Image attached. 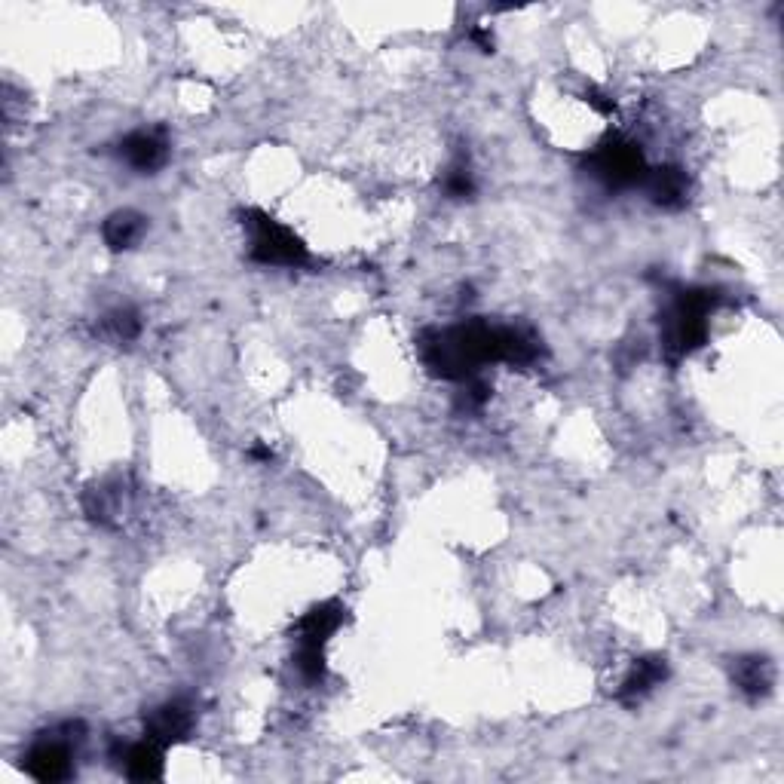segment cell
Here are the masks:
<instances>
[{"instance_id": "6da1fadb", "label": "cell", "mask_w": 784, "mask_h": 784, "mask_svg": "<svg viewBox=\"0 0 784 784\" xmlns=\"http://www.w3.org/2000/svg\"><path fill=\"white\" fill-rule=\"evenodd\" d=\"M71 742L59 739V735H46V739H37L25 757L28 772L40 781H62L71 775Z\"/></svg>"}, {"instance_id": "8992f818", "label": "cell", "mask_w": 784, "mask_h": 784, "mask_svg": "<svg viewBox=\"0 0 784 784\" xmlns=\"http://www.w3.org/2000/svg\"><path fill=\"white\" fill-rule=\"evenodd\" d=\"M126 775L129 778H135V781H151V778H160V748H157V742L154 739H147V742H141V745H132L129 751H126Z\"/></svg>"}, {"instance_id": "52a82bcc", "label": "cell", "mask_w": 784, "mask_h": 784, "mask_svg": "<svg viewBox=\"0 0 784 784\" xmlns=\"http://www.w3.org/2000/svg\"><path fill=\"white\" fill-rule=\"evenodd\" d=\"M650 196L662 206H677L686 196V175L680 169H656L647 175Z\"/></svg>"}, {"instance_id": "ba28073f", "label": "cell", "mask_w": 784, "mask_h": 784, "mask_svg": "<svg viewBox=\"0 0 784 784\" xmlns=\"http://www.w3.org/2000/svg\"><path fill=\"white\" fill-rule=\"evenodd\" d=\"M735 683L742 686L745 693L751 696H760L769 690V683H772V671L763 659H748L739 665V674H735Z\"/></svg>"}, {"instance_id": "5b68a950", "label": "cell", "mask_w": 784, "mask_h": 784, "mask_svg": "<svg viewBox=\"0 0 784 784\" xmlns=\"http://www.w3.org/2000/svg\"><path fill=\"white\" fill-rule=\"evenodd\" d=\"M141 233H144V218L141 215H135V212H117V215H111L108 221H105V230H102V236H105V242L111 245V249H132V245L141 239Z\"/></svg>"}, {"instance_id": "277c9868", "label": "cell", "mask_w": 784, "mask_h": 784, "mask_svg": "<svg viewBox=\"0 0 784 784\" xmlns=\"http://www.w3.org/2000/svg\"><path fill=\"white\" fill-rule=\"evenodd\" d=\"M187 732H190V711L178 702L154 711L151 723H147V739H154L157 745L181 742Z\"/></svg>"}, {"instance_id": "3957f363", "label": "cell", "mask_w": 784, "mask_h": 784, "mask_svg": "<svg viewBox=\"0 0 784 784\" xmlns=\"http://www.w3.org/2000/svg\"><path fill=\"white\" fill-rule=\"evenodd\" d=\"M120 157L138 169V172H151L166 160V138L160 132H132L123 144H120Z\"/></svg>"}, {"instance_id": "9c48e42d", "label": "cell", "mask_w": 784, "mask_h": 784, "mask_svg": "<svg viewBox=\"0 0 784 784\" xmlns=\"http://www.w3.org/2000/svg\"><path fill=\"white\" fill-rule=\"evenodd\" d=\"M105 331L114 340H132V337H138L141 322H138V316L132 310H114V313L105 316Z\"/></svg>"}, {"instance_id": "7a4b0ae2", "label": "cell", "mask_w": 784, "mask_h": 784, "mask_svg": "<svg viewBox=\"0 0 784 784\" xmlns=\"http://www.w3.org/2000/svg\"><path fill=\"white\" fill-rule=\"evenodd\" d=\"M252 252L264 264H301L304 261V245L288 230L276 227L273 221H258L255 236H252Z\"/></svg>"}]
</instances>
